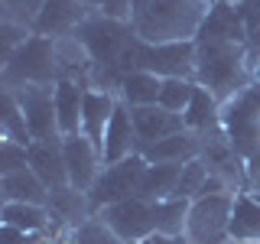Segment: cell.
Returning a JSON list of instances; mask_svg holds the SVG:
<instances>
[{"mask_svg":"<svg viewBox=\"0 0 260 244\" xmlns=\"http://www.w3.org/2000/svg\"><path fill=\"white\" fill-rule=\"evenodd\" d=\"M117 101H120V98H114V92H98V88H88V92H85L81 134H85L98 150L104 146V130H108L114 111H117Z\"/></svg>","mask_w":260,"mask_h":244,"instance_id":"ac0fdd59","label":"cell"},{"mask_svg":"<svg viewBox=\"0 0 260 244\" xmlns=\"http://www.w3.org/2000/svg\"><path fill=\"white\" fill-rule=\"evenodd\" d=\"M62 81V62L55 52V39L49 36H36L10 62H4V88H29V85H55Z\"/></svg>","mask_w":260,"mask_h":244,"instance_id":"3957f363","label":"cell"},{"mask_svg":"<svg viewBox=\"0 0 260 244\" xmlns=\"http://www.w3.org/2000/svg\"><path fill=\"white\" fill-rule=\"evenodd\" d=\"M182 117H185V127L195 130V134L215 130V127H221V101H218V98L211 95L208 88H202V85H199Z\"/></svg>","mask_w":260,"mask_h":244,"instance_id":"d4e9b609","label":"cell"},{"mask_svg":"<svg viewBox=\"0 0 260 244\" xmlns=\"http://www.w3.org/2000/svg\"><path fill=\"white\" fill-rule=\"evenodd\" d=\"M205 4H208V7H211V4H218V0H205Z\"/></svg>","mask_w":260,"mask_h":244,"instance_id":"7bdbcfd3","label":"cell"},{"mask_svg":"<svg viewBox=\"0 0 260 244\" xmlns=\"http://www.w3.org/2000/svg\"><path fill=\"white\" fill-rule=\"evenodd\" d=\"M75 4H85V7H91V10H98V7H94V0H75Z\"/></svg>","mask_w":260,"mask_h":244,"instance_id":"ab89813d","label":"cell"},{"mask_svg":"<svg viewBox=\"0 0 260 244\" xmlns=\"http://www.w3.org/2000/svg\"><path fill=\"white\" fill-rule=\"evenodd\" d=\"M55 85H29V88H16V98L23 104L26 114V127L32 134V140H52L62 137L59 130V114H55Z\"/></svg>","mask_w":260,"mask_h":244,"instance_id":"8fae6325","label":"cell"},{"mask_svg":"<svg viewBox=\"0 0 260 244\" xmlns=\"http://www.w3.org/2000/svg\"><path fill=\"white\" fill-rule=\"evenodd\" d=\"M98 218H101L124 244L146 241L153 231H156V202H146L140 195H130L124 202H114V205L101 208Z\"/></svg>","mask_w":260,"mask_h":244,"instance_id":"9c48e42d","label":"cell"},{"mask_svg":"<svg viewBox=\"0 0 260 244\" xmlns=\"http://www.w3.org/2000/svg\"><path fill=\"white\" fill-rule=\"evenodd\" d=\"M46 0H4V20L20 23V26H36V16Z\"/></svg>","mask_w":260,"mask_h":244,"instance_id":"836d02e7","label":"cell"},{"mask_svg":"<svg viewBox=\"0 0 260 244\" xmlns=\"http://www.w3.org/2000/svg\"><path fill=\"white\" fill-rule=\"evenodd\" d=\"M85 92L88 85L78 78H62L55 81V114H59V130L62 137L81 134V108H85Z\"/></svg>","mask_w":260,"mask_h":244,"instance_id":"ffe728a7","label":"cell"},{"mask_svg":"<svg viewBox=\"0 0 260 244\" xmlns=\"http://www.w3.org/2000/svg\"><path fill=\"white\" fill-rule=\"evenodd\" d=\"M211 169L205 160H189L182 166V173H179V186H176V195L179 199H199L202 192H205V182H208Z\"/></svg>","mask_w":260,"mask_h":244,"instance_id":"4dcf8cb0","label":"cell"},{"mask_svg":"<svg viewBox=\"0 0 260 244\" xmlns=\"http://www.w3.org/2000/svg\"><path fill=\"white\" fill-rule=\"evenodd\" d=\"M221 127L244 160L260 153V81L247 85L221 104Z\"/></svg>","mask_w":260,"mask_h":244,"instance_id":"277c9868","label":"cell"},{"mask_svg":"<svg viewBox=\"0 0 260 244\" xmlns=\"http://www.w3.org/2000/svg\"><path fill=\"white\" fill-rule=\"evenodd\" d=\"M162 78L153 72H130L120 81V101H127L130 108H146V104H159Z\"/></svg>","mask_w":260,"mask_h":244,"instance_id":"484cf974","label":"cell"},{"mask_svg":"<svg viewBox=\"0 0 260 244\" xmlns=\"http://www.w3.org/2000/svg\"><path fill=\"white\" fill-rule=\"evenodd\" d=\"M202 160L208 163V169L218 179H224V186L231 192H234V186L247 182V163H244V157L231 146L224 127H215V130H205V134H202Z\"/></svg>","mask_w":260,"mask_h":244,"instance_id":"30bf717a","label":"cell"},{"mask_svg":"<svg viewBox=\"0 0 260 244\" xmlns=\"http://www.w3.org/2000/svg\"><path fill=\"white\" fill-rule=\"evenodd\" d=\"M182 166H185V163H182ZM182 166H176V163H150V166H146V173H143V179H140V189H137V195L146 199V202L173 199Z\"/></svg>","mask_w":260,"mask_h":244,"instance_id":"cb8c5ba5","label":"cell"},{"mask_svg":"<svg viewBox=\"0 0 260 244\" xmlns=\"http://www.w3.org/2000/svg\"><path fill=\"white\" fill-rule=\"evenodd\" d=\"M231 241L234 244H260V202L250 192H238V195H234Z\"/></svg>","mask_w":260,"mask_h":244,"instance_id":"603a6c76","label":"cell"},{"mask_svg":"<svg viewBox=\"0 0 260 244\" xmlns=\"http://www.w3.org/2000/svg\"><path fill=\"white\" fill-rule=\"evenodd\" d=\"M72 36L85 46L91 65H117L120 69V55L134 43L137 29H134V23H120L104 13H91Z\"/></svg>","mask_w":260,"mask_h":244,"instance_id":"5b68a950","label":"cell"},{"mask_svg":"<svg viewBox=\"0 0 260 244\" xmlns=\"http://www.w3.org/2000/svg\"><path fill=\"white\" fill-rule=\"evenodd\" d=\"M195 88H199V81L192 78H162V92H159V108L173 111V114H185L189 108Z\"/></svg>","mask_w":260,"mask_h":244,"instance_id":"f546056e","label":"cell"},{"mask_svg":"<svg viewBox=\"0 0 260 244\" xmlns=\"http://www.w3.org/2000/svg\"><path fill=\"white\" fill-rule=\"evenodd\" d=\"M231 211H234V192H205L192 199L189 222H185L189 244L231 241Z\"/></svg>","mask_w":260,"mask_h":244,"instance_id":"8992f818","label":"cell"},{"mask_svg":"<svg viewBox=\"0 0 260 244\" xmlns=\"http://www.w3.org/2000/svg\"><path fill=\"white\" fill-rule=\"evenodd\" d=\"M130 153H137V130H134V117H130V104L117 101V111H114L108 130H104V146H101V160L104 166L111 163L127 160Z\"/></svg>","mask_w":260,"mask_h":244,"instance_id":"e0dca14e","label":"cell"},{"mask_svg":"<svg viewBox=\"0 0 260 244\" xmlns=\"http://www.w3.org/2000/svg\"><path fill=\"white\" fill-rule=\"evenodd\" d=\"M195 39H218V43H247V29H244V20L238 13V7L228 4V0H218V4L208 7L205 20H202Z\"/></svg>","mask_w":260,"mask_h":244,"instance_id":"2e32d148","label":"cell"},{"mask_svg":"<svg viewBox=\"0 0 260 244\" xmlns=\"http://www.w3.org/2000/svg\"><path fill=\"white\" fill-rule=\"evenodd\" d=\"M29 39H32L29 26H20V23H10V20L0 23V55H4V62H10Z\"/></svg>","mask_w":260,"mask_h":244,"instance_id":"d6a6232c","label":"cell"},{"mask_svg":"<svg viewBox=\"0 0 260 244\" xmlns=\"http://www.w3.org/2000/svg\"><path fill=\"white\" fill-rule=\"evenodd\" d=\"M0 134H4V140L32 146V134H29V127H26L23 104H20V98H16L10 88H4V104H0Z\"/></svg>","mask_w":260,"mask_h":244,"instance_id":"83f0119b","label":"cell"},{"mask_svg":"<svg viewBox=\"0 0 260 244\" xmlns=\"http://www.w3.org/2000/svg\"><path fill=\"white\" fill-rule=\"evenodd\" d=\"M130 117H134V130H137V153H143L150 143L162 140V137L185 130V117H182V114H173V111L159 108V104L130 108Z\"/></svg>","mask_w":260,"mask_h":244,"instance_id":"5bb4252c","label":"cell"},{"mask_svg":"<svg viewBox=\"0 0 260 244\" xmlns=\"http://www.w3.org/2000/svg\"><path fill=\"white\" fill-rule=\"evenodd\" d=\"M257 81H260V69H257Z\"/></svg>","mask_w":260,"mask_h":244,"instance_id":"ee69618b","label":"cell"},{"mask_svg":"<svg viewBox=\"0 0 260 244\" xmlns=\"http://www.w3.org/2000/svg\"><path fill=\"white\" fill-rule=\"evenodd\" d=\"M26 166H29V146L13 143V140H0V176L20 173Z\"/></svg>","mask_w":260,"mask_h":244,"instance_id":"e575fe53","label":"cell"},{"mask_svg":"<svg viewBox=\"0 0 260 244\" xmlns=\"http://www.w3.org/2000/svg\"><path fill=\"white\" fill-rule=\"evenodd\" d=\"M0 192L4 202H29V205H49V189L43 186L32 169H20V173H7L0 176Z\"/></svg>","mask_w":260,"mask_h":244,"instance_id":"7402d4cb","label":"cell"},{"mask_svg":"<svg viewBox=\"0 0 260 244\" xmlns=\"http://www.w3.org/2000/svg\"><path fill=\"white\" fill-rule=\"evenodd\" d=\"M143 157H146V163H176V166H182V163L202 157V134L185 127L179 134H169L162 140L150 143L143 150Z\"/></svg>","mask_w":260,"mask_h":244,"instance_id":"d6986e66","label":"cell"},{"mask_svg":"<svg viewBox=\"0 0 260 244\" xmlns=\"http://www.w3.org/2000/svg\"><path fill=\"white\" fill-rule=\"evenodd\" d=\"M98 13L111 16V20L120 23H134V0H94Z\"/></svg>","mask_w":260,"mask_h":244,"instance_id":"d590c367","label":"cell"},{"mask_svg":"<svg viewBox=\"0 0 260 244\" xmlns=\"http://www.w3.org/2000/svg\"><path fill=\"white\" fill-rule=\"evenodd\" d=\"M39 234H29V231H20L13 225H4L0 228V244H36Z\"/></svg>","mask_w":260,"mask_h":244,"instance_id":"74e56055","label":"cell"},{"mask_svg":"<svg viewBox=\"0 0 260 244\" xmlns=\"http://www.w3.org/2000/svg\"><path fill=\"white\" fill-rule=\"evenodd\" d=\"M72 244H124V241H120L98 215H91L85 225H78L75 231H72Z\"/></svg>","mask_w":260,"mask_h":244,"instance_id":"1f68e13d","label":"cell"},{"mask_svg":"<svg viewBox=\"0 0 260 244\" xmlns=\"http://www.w3.org/2000/svg\"><path fill=\"white\" fill-rule=\"evenodd\" d=\"M146 4H150V0H134V16H137V13H140V10H143V7H146Z\"/></svg>","mask_w":260,"mask_h":244,"instance_id":"f35d334b","label":"cell"},{"mask_svg":"<svg viewBox=\"0 0 260 244\" xmlns=\"http://www.w3.org/2000/svg\"><path fill=\"white\" fill-rule=\"evenodd\" d=\"M146 166H150V163H146L143 153H130L127 160L104 166L101 176L94 179L91 192H88L94 215H98L101 208L114 205V202H124V199H130V195H137V189H140V179H143V173H146Z\"/></svg>","mask_w":260,"mask_h":244,"instance_id":"ba28073f","label":"cell"},{"mask_svg":"<svg viewBox=\"0 0 260 244\" xmlns=\"http://www.w3.org/2000/svg\"><path fill=\"white\" fill-rule=\"evenodd\" d=\"M195 39L179 43H137V72H153L159 78H192L195 81Z\"/></svg>","mask_w":260,"mask_h":244,"instance_id":"52a82bcc","label":"cell"},{"mask_svg":"<svg viewBox=\"0 0 260 244\" xmlns=\"http://www.w3.org/2000/svg\"><path fill=\"white\" fill-rule=\"evenodd\" d=\"M195 81L208 88L218 101H231L250 81V49L247 43H218V39H195Z\"/></svg>","mask_w":260,"mask_h":244,"instance_id":"6da1fadb","label":"cell"},{"mask_svg":"<svg viewBox=\"0 0 260 244\" xmlns=\"http://www.w3.org/2000/svg\"><path fill=\"white\" fill-rule=\"evenodd\" d=\"M62 150H65V166H69V186L78 189V192H91L94 179L101 176V169H104L101 150H98L85 134L62 137Z\"/></svg>","mask_w":260,"mask_h":244,"instance_id":"7c38bea8","label":"cell"},{"mask_svg":"<svg viewBox=\"0 0 260 244\" xmlns=\"http://www.w3.org/2000/svg\"><path fill=\"white\" fill-rule=\"evenodd\" d=\"M49 211H52V218H59V222H62V225H69V228L85 225L88 218L94 215L88 192H78V189H72V186L49 192Z\"/></svg>","mask_w":260,"mask_h":244,"instance_id":"44dd1931","label":"cell"},{"mask_svg":"<svg viewBox=\"0 0 260 244\" xmlns=\"http://www.w3.org/2000/svg\"><path fill=\"white\" fill-rule=\"evenodd\" d=\"M228 4H234V7H238V4H244V0H228Z\"/></svg>","mask_w":260,"mask_h":244,"instance_id":"b9f144b4","label":"cell"},{"mask_svg":"<svg viewBox=\"0 0 260 244\" xmlns=\"http://www.w3.org/2000/svg\"><path fill=\"white\" fill-rule=\"evenodd\" d=\"M238 13H241V20H244L247 36L260 33V0H244V4H238Z\"/></svg>","mask_w":260,"mask_h":244,"instance_id":"8d00e7d4","label":"cell"},{"mask_svg":"<svg viewBox=\"0 0 260 244\" xmlns=\"http://www.w3.org/2000/svg\"><path fill=\"white\" fill-rule=\"evenodd\" d=\"M29 169L43 179V186L49 192L65 189V186H69V166H65L62 137H52V140H32V146H29Z\"/></svg>","mask_w":260,"mask_h":244,"instance_id":"9a60e30c","label":"cell"},{"mask_svg":"<svg viewBox=\"0 0 260 244\" xmlns=\"http://www.w3.org/2000/svg\"><path fill=\"white\" fill-rule=\"evenodd\" d=\"M192 199H162L156 202V234H185V222H189Z\"/></svg>","mask_w":260,"mask_h":244,"instance_id":"f1b7e54d","label":"cell"},{"mask_svg":"<svg viewBox=\"0 0 260 244\" xmlns=\"http://www.w3.org/2000/svg\"><path fill=\"white\" fill-rule=\"evenodd\" d=\"M130 244H153V241H150V238H146V241H130Z\"/></svg>","mask_w":260,"mask_h":244,"instance_id":"60d3db41","label":"cell"},{"mask_svg":"<svg viewBox=\"0 0 260 244\" xmlns=\"http://www.w3.org/2000/svg\"><path fill=\"white\" fill-rule=\"evenodd\" d=\"M208 13L205 0H150L134 16V29L143 43H179L195 39Z\"/></svg>","mask_w":260,"mask_h":244,"instance_id":"7a4b0ae2","label":"cell"},{"mask_svg":"<svg viewBox=\"0 0 260 244\" xmlns=\"http://www.w3.org/2000/svg\"><path fill=\"white\" fill-rule=\"evenodd\" d=\"M88 16H91V7H85V4H75V0H46L36 16L32 33L36 36H49V39H62V36H72Z\"/></svg>","mask_w":260,"mask_h":244,"instance_id":"4fadbf2b","label":"cell"},{"mask_svg":"<svg viewBox=\"0 0 260 244\" xmlns=\"http://www.w3.org/2000/svg\"><path fill=\"white\" fill-rule=\"evenodd\" d=\"M4 225H13L20 231H29V234H39L46 231L49 222H52V211L49 205H29V202H4V211H0Z\"/></svg>","mask_w":260,"mask_h":244,"instance_id":"4316f807","label":"cell"}]
</instances>
